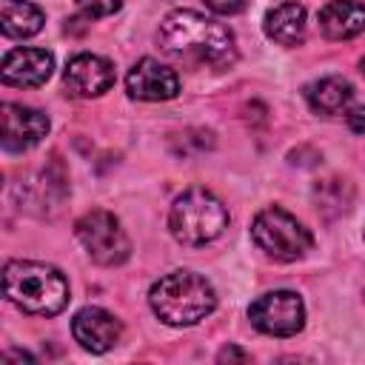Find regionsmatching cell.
Wrapping results in <instances>:
<instances>
[{"label":"cell","mask_w":365,"mask_h":365,"mask_svg":"<svg viewBox=\"0 0 365 365\" xmlns=\"http://www.w3.org/2000/svg\"><path fill=\"white\" fill-rule=\"evenodd\" d=\"M160 46L165 54L177 60H191V63H208L214 68H225L234 63L237 48H234V34L222 23L177 9L160 23Z\"/></svg>","instance_id":"1"},{"label":"cell","mask_w":365,"mask_h":365,"mask_svg":"<svg viewBox=\"0 0 365 365\" xmlns=\"http://www.w3.org/2000/svg\"><path fill=\"white\" fill-rule=\"evenodd\" d=\"M3 291L6 299L14 302L20 311L34 317H54L68 302V282L66 277L46 262L31 259H11L3 268Z\"/></svg>","instance_id":"2"},{"label":"cell","mask_w":365,"mask_h":365,"mask_svg":"<svg viewBox=\"0 0 365 365\" xmlns=\"http://www.w3.org/2000/svg\"><path fill=\"white\" fill-rule=\"evenodd\" d=\"M148 302H151V311L163 322L194 325L214 311L217 294L205 277L194 271H171L151 285Z\"/></svg>","instance_id":"3"},{"label":"cell","mask_w":365,"mask_h":365,"mask_svg":"<svg viewBox=\"0 0 365 365\" xmlns=\"http://www.w3.org/2000/svg\"><path fill=\"white\" fill-rule=\"evenodd\" d=\"M228 225L225 205L205 188L182 191L168 214V228L182 245H205L217 240Z\"/></svg>","instance_id":"4"},{"label":"cell","mask_w":365,"mask_h":365,"mask_svg":"<svg viewBox=\"0 0 365 365\" xmlns=\"http://www.w3.org/2000/svg\"><path fill=\"white\" fill-rule=\"evenodd\" d=\"M251 237L259 245V251H265L268 257L279 259V262H294L299 257H305V251L311 248V231L291 217L282 208H265L254 217L251 225Z\"/></svg>","instance_id":"5"},{"label":"cell","mask_w":365,"mask_h":365,"mask_svg":"<svg viewBox=\"0 0 365 365\" xmlns=\"http://www.w3.org/2000/svg\"><path fill=\"white\" fill-rule=\"evenodd\" d=\"M74 234L80 245L88 251V257L100 265H120L131 254V242L120 228V220L103 208L83 214L74 225Z\"/></svg>","instance_id":"6"},{"label":"cell","mask_w":365,"mask_h":365,"mask_svg":"<svg viewBox=\"0 0 365 365\" xmlns=\"http://www.w3.org/2000/svg\"><path fill=\"white\" fill-rule=\"evenodd\" d=\"M248 319L268 336H294L305 325V305L294 291H271L251 302Z\"/></svg>","instance_id":"7"},{"label":"cell","mask_w":365,"mask_h":365,"mask_svg":"<svg viewBox=\"0 0 365 365\" xmlns=\"http://www.w3.org/2000/svg\"><path fill=\"white\" fill-rule=\"evenodd\" d=\"M3 148L6 151H26L37 145L48 134V117L37 108L20 103H3Z\"/></svg>","instance_id":"8"},{"label":"cell","mask_w":365,"mask_h":365,"mask_svg":"<svg viewBox=\"0 0 365 365\" xmlns=\"http://www.w3.org/2000/svg\"><path fill=\"white\" fill-rule=\"evenodd\" d=\"M71 334L74 339L91 351V354H106L111 351L117 342H120V334H123V325L114 314L97 308V305H88L83 311L74 314L71 319Z\"/></svg>","instance_id":"9"},{"label":"cell","mask_w":365,"mask_h":365,"mask_svg":"<svg viewBox=\"0 0 365 365\" xmlns=\"http://www.w3.org/2000/svg\"><path fill=\"white\" fill-rule=\"evenodd\" d=\"M114 66L97 54H77L63 71V83L74 97H100L114 86Z\"/></svg>","instance_id":"10"},{"label":"cell","mask_w":365,"mask_h":365,"mask_svg":"<svg viewBox=\"0 0 365 365\" xmlns=\"http://www.w3.org/2000/svg\"><path fill=\"white\" fill-rule=\"evenodd\" d=\"M125 88L134 100H171L180 91V77L174 68L154 57H143L125 77Z\"/></svg>","instance_id":"11"},{"label":"cell","mask_w":365,"mask_h":365,"mask_svg":"<svg viewBox=\"0 0 365 365\" xmlns=\"http://www.w3.org/2000/svg\"><path fill=\"white\" fill-rule=\"evenodd\" d=\"M54 57L46 48H14L3 60V83L17 88H37L51 77Z\"/></svg>","instance_id":"12"},{"label":"cell","mask_w":365,"mask_h":365,"mask_svg":"<svg viewBox=\"0 0 365 365\" xmlns=\"http://www.w3.org/2000/svg\"><path fill=\"white\" fill-rule=\"evenodd\" d=\"M319 29L328 40H351L365 31V3L331 0L319 11Z\"/></svg>","instance_id":"13"},{"label":"cell","mask_w":365,"mask_h":365,"mask_svg":"<svg viewBox=\"0 0 365 365\" xmlns=\"http://www.w3.org/2000/svg\"><path fill=\"white\" fill-rule=\"evenodd\" d=\"M305 100L317 114L336 117V114L348 111V106L354 100V86L342 77H322L305 88Z\"/></svg>","instance_id":"14"},{"label":"cell","mask_w":365,"mask_h":365,"mask_svg":"<svg viewBox=\"0 0 365 365\" xmlns=\"http://www.w3.org/2000/svg\"><path fill=\"white\" fill-rule=\"evenodd\" d=\"M265 34L279 46H299L305 37V9L299 3H279L265 14Z\"/></svg>","instance_id":"15"},{"label":"cell","mask_w":365,"mask_h":365,"mask_svg":"<svg viewBox=\"0 0 365 365\" xmlns=\"http://www.w3.org/2000/svg\"><path fill=\"white\" fill-rule=\"evenodd\" d=\"M43 11L29 0H0V29L6 37H31L43 29Z\"/></svg>","instance_id":"16"},{"label":"cell","mask_w":365,"mask_h":365,"mask_svg":"<svg viewBox=\"0 0 365 365\" xmlns=\"http://www.w3.org/2000/svg\"><path fill=\"white\" fill-rule=\"evenodd\" d=\"M314 200H317V208L325 214V217H336L342 214L351 200H354V188L345 182V180H322L314 185Z\"/></svg>","instance_id":"17"},{"label":"cell","mask_w":365,"mask_h":365,"mask_svg":"<svg viewBox=\"0 0 365 365\" xmlns=\"http://www.w3.org/2000/svg\"><path fill=\"white\" fill-rule=\"evenodd\" d=\"M77 6L86 17H106L114 14L123 6V0H77Z\"/></svg>","instance_id":"18"},{"label":"cell","mask_w":365,"mask_h":365,"mask_svg":"<svg viewBox=\"0 0 365 365\" xmlns=\"http://www.w3.org/2000/svg\"><path fill=\"white\" fill-rule=\"evenodd\" d=\"M205 6L217 14H237L245 6V0H205Z\"/></svg>","instance_id":"19"},{"label":"cell","mask_w":365,"mask_h":365,"mask_svg":"<svg viewBox=\"0 0 365 365\" xmlns=\"http://www.w3.org/2000/svg\"><path fill=\"white\" fill-rule=\"evenodd\" d=\"M348 125H351V131L365 134V106H359L356 111H351V114H348Z\"/></svg>","instance_id":"20"},{"label":"cell","mask_w":365,"mask_h":365,"mask_svg":"<svg viewBox=\"0 0 365 365\" xmlns=\"http://www.w3.org/2000/svg\"><path fill=\"white\" fill-rule=\"evenodd\" d=\"M225 359H240V362H245V359H248V354H245V351H240V348H234V345H228V348H222V351H220V362H225Z\"/></svg>","instance_id":"21"},{"label":"cell","mask_w":365,"mask_h":365,"mask_svg":"<svg viewBox=\"0 0 365 365\" xmlns=\"http://www.w3.org/2000/svg\"><path fill=\"white\" fill-rule=\"evenodd\" d=\"M3 359H26V362H31L34 356L26 354V351H9V354H3Z\"/></svg>","instance_id":"22"},{"label":"cell","mask_w":365,"mask_h":365,"mask_svg":"<svg viewBox=\"0 0 365 365\" xmlns=\"http://www.w3.org/2000/svg\"><path fill=\"white\" fill-rule=\"evenodd\" d=\"M362 74H365V57H362Z\"/></svg>","instance_id":"23"}]
</instances>
